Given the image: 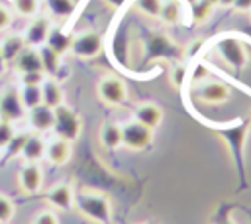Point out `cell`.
<instances>
[{"mask_svg":"<svg viewBox=\"0 0 251 224\" xmlns=\"http://www.w3.org/2000/svg\"><path fill=\"white\" fill-rule=\"evenodd\" d=\"M75 206L78 212L96 222V224H110L112 222V202L108 196L100 193H80L75 198Z\"/></svg>","mask_w":251,"mask_h":224,"instance_id":"obj_1","label":"cell"},{"mask_svg":"<svg viewBox=\"0 0 251 224\" xmlns=\"http://www.w3.org/2000/svg\"><path fill=\"white\" fill-rule=\"evenodd\" d=\"M104 47V39L94 29H82L71 35V53L78 59H94L100 55Z\"/></svg>","mask_w":251,"mask_h":224,"instance_id":"obj_2","label":"cell"},{"mask_svg":"<svg viewBox=\"0 0 251 224\" xmlns=\"http://www.w3.org/2000/svg\"><path fill=\"white\" fill-rule=\"evenodd\" d=\"M53 132L57 138L67 140V141H75L78 140L80 132H82V122L78 118V114L75 110H71L69 106L61 104L55 108V124H53Z\"/></svg>","mask_w":251,"mask_h":224,"instance_id":"obj_3","label":"cell"},{"mask_svg":"<svg viewBox=\"0 0 251 224\" xmlns=\"http://www.w3.org/2000/svg\"><path fill=\"white\" fill-rule=\"evenodd\" d=\"M216 51L222 57V61L226 65H229L231 69H235V71L245 69V65H247V49L237 37H233V35L220 37L216 41Z\"/></svg>","mask_w":251,"mask_h":224,"instance_id":"obj_4","label":"cell"},{"mask_svg":"<svg viewBox=\"0 0 251 224\" xmlns=\"http://www.w3.org/2000/svg\"><path fill=\"white\" fill-rule=\"evenodd\" d=\"M96 94L108 106H122L127 100V86L120 77L104 75L96 83Z\"/></svg>","mask_w":251,"mask_h":224,"instance_id":"obj_5","label":"cell"},{"mask_svg":"<svg viewBox=\"0 0 251 224\" xmlns=\"http://www.w3.org/2000/svg\"><path fill=\"white\" fill-rule=\"evenodd\" d=\"M153 141V130L139 124L137 120H129L122 124V145L131 151H141L149 147Z\"/></svg>","mask_w":251,"mask_h":224,"instance_id":"obj_6","label":"cell"},{"mask_svg":"<svg viewBox=\"0 0 251 224\" xmlns=\"http://www.w3.org/2000/svg\"><path fill=\"white\" fill-rule=\"evenodd\" d=\"M51 28H53V24H51V18H49V16H45V14H35V16L29 20V24L25 26L24 33H22L25 45H29V47H41V45H45Z\"/></svg>","mask_w":251,"mask_h":224,"instance_id":"obj_7","label":"cell"},{"mask_svg":"<svg viewBox=\"0 0 251 224\" xmlns=\"http://www.w3.org/2000/svg\"><path fill=\"white\" fill-rule=\"evenodd\" d=\"M24 114H25V108L20 100L18 88H14V86L4 88L0 92V120L18 122L24 118Z\"/></svg>","mask_w":251,"mask_h":224,"instance_id":"obj_8","label":"cell"},{"mask_svg":"<svg viewBox=\"0 0 251 224\" xmlns=\"http://www.w3.org/2000/svg\"><path fill=\"white\" fill-rule=\"evenodd\" d=\"M194 94L200 102L204 104H224L226 100H229V88L220 83V81H204L194 88Z\"/></svg>","mask_w":251,"mask_h":224,"instance_id":"obj_9","label":"cell"},{"mask_svg":"<svg viewBox=\"0 0 251 224\" xmlns=\"http://www.w3.org/2000/svg\"><path fill=\"white\" fill-rule=\"evenodd\" d=\"M27 122L31 126V130L37 132V134L51 132L53 124H55V110L41 102V104H37V106L27 110Z\"/></svg>","mask_w":251,"mask_h":224,"instance_id":"obj_10","label":"cell"},{"mask_svg":"<svg viewBox=\"0 0 251 224\" xmlns=\"http://www.w3.org/2000/svg\"><path fill=\"white\" fill-rule=\"evenodd\" d=\"M145 59H153V57H176L178 55V49L175 47V43L163 35V33H153L147 37L145 41Z\"/></svg>","mask_w":251,"mask_h":224,"instance_id":"obj_11","label":"cell"},{"mask_svg":"<svg viewBox=\"0 0 251 224\" xmlns=\"http://www.w3.org/2000/svg\"><path fill=\"white\" fill-rule=\"evenodd\" d=\"M18 185L24 193H37L43 185V171L39 163H25L18 173Z\"/></svg>","mask_w":251,"mask_h":224,"instance_id":"obj_12","label":"cell"},{"mask_svg":"<svg viewBox=\"0 0 251 224\" xmlns=\"http://www.w3.org/2000/svg\"><path fill=\"white\" fill-rule=\"evenodd\" d=\"M133 120H137L139 124H143V126H147L151 130H155L163 122V110L155 102H149V100L147 102H139L133 108Z\"/></svg>","mask_w":251,"mask_h":224,"instance_id":"obj_13","label":"cell"},{"mask_svg":"<svg viewBox=\"0 0 251 224\" xmlns=\"http://www.w3.org/2000/svg\"><path fill=\"white\" fill-rule=\"evenodd\" d=\"M45 200L59 208V210H71L75 206V195L69 183H57L45 193Z\"/></svg>","mask_w":251,"mask_h":224,"instance_id":"obj_14","label":"cell"},{"mask_svg":"<svg viewBox=\"0 0 251 224\" xmlns=\"http://www.w3.org/2000/svg\"><path fill=\"white\" fill-rule=\"evenodd\" d=\"M71 141L61 140V138H53L49 143H45V157L51 165H65L71 159Z\"/></svg>","mask_w":251,"mask_h":224,"instance_id":"obj_15","label":"cell"},{"mask_svg":"<svg viewBox=\"0 0 251 224\" xmlns=\"http://www.w3.org/2000/svg\"><path fill=\"white\" fill-rule=\"evenodd\" d=\"M14 69L18 71V75H22V73H31V71H41L39 49H37V47H29V45H25V47L22 49V53L16 57V61H14Z\"/></svg>","mask_w":251,"mask_h":224,"instance_id":"obj_16","label":"cell"},{"mask_svg":"<svg viewBox=\"0 0 251 224\" xmlns=\"http://www.w3.org/2000/svg\"><path fill=\"white\" fill-rule=\"evenodd\" d=\"M41 102L53 110L57 106L65 104V92L61 88V84L51 77H45V81L41 83Z\"/></svg>","mask_w":251,"mask_h":224,"instance_id":"obj_17","label":"cell"},{"mask_svg":"<svg viewBox=\"0 0 251 224\" xmlns=\"http://www.w3.org/2000/svg\"><path fill=\"white\" fill-rule=\"evenodd\" d=\"M20 155L25 159V163H39L45 157V140L39 134H29Z\"/></svg>","mask_w":251,"mask_h":224,"instance_id":"obj_18","label":"cell"},{"mask_svg":"<svg viewBox=\"0 0 251 224\" xmlns=\"http://www.w3.org/2000/svg\"><path fill=\"white\" fill-rule=\"evenodd\" d=\"M25 47V41H24V35L22 33H8L2 41H0V53L8 63H14L16 57L22 53V49Z\"/></svg>","mask_w":251,"mask_h":224,"instance_id":"obj_19","label":"cell"},{"mask_svg":"<svg viewBox=\"0 0 251 224\" xmlns=\"http://www.w3.org/2000/svg\"><path fill=\"white\" fill-rule=\"evenodd\" d=\"M37 49H39V59H41V71L45 73V77L55 79L59 75V71H61V55L55 53L47 45H41Z\"/></svg>","mask_w":251,"mask_h":224,"instance_id":"obj_20","label":"cell"},{"mask_svg":"<svg viewBox=\"0 0 251 224\" xmlns=\"http://www.w3.org/2000/svg\"><path fill=\"white\" fill-rule=\"evenodd\" d=\"M100 143L106 149H118V147H122V124L106 122L100 128Z\"/></svg>","mask_w":251,"mask_h":224,"instance_id":"obj_21","label":"cell"},{"mask_svg":"<svg viewBox=\"0 0 251 224\" xmlns=\"http://www.w3.org/2000/svg\"><path fill=\"white\" fill-rule=\"evenodd\" d=\"M165 26H176L182 22V4L178 0H163L159 16H157Z\"/></svg>","mask_w":251,"mask_h":224,"instance_id":"obj_22","label":"cell"},{"mask_svg":"<svg viewBox=\"0 0 251 224\" xmlns=\"http://www.w3.org/2000/svg\"><path fill=\"white\" fill-rule=\"evenodd\" d=\"M47 47H51L55 53H59L61 57L71 49V35L65 33L61 28H51L49 35H47V41H45Z\"/></svg>","mask_w":251,"mask_h":224,"instance_id":"obj_23","label":"cell"},{"mask_svg":"<svg viewBox=\"0 0 251 224\" xmlns=\"http://www.w3.org/2000/svg\"><path fill=\"white\" fill-rule=\"evenodd\" d=\"M45 2V8L49 12L51 18L55 20H65V18H71L75 14V0H43Z\"/></svg>","mask_w":251,"mask_h":224,"instance_id":"obj_24","label":"cell"},{"mask_svg":"<svg viewBox=\"0 0 251 224\" xmlns=\"http://www.w3.org/2000/svg\"><path fill=\"white\" fill-rule=\"evenodd\" d=\"M20 100L25 108V112L37 104H41V84H20L18 88Z\"/></svg>","mask_w":251,"mask_h":224,"instance_id":"obj_25","label":"cell"},{"mask_svg":"<svg viewBox=\"0 0 251 224\" xmlns=\"http://www.w3.org/2000/svg\"><path fill=\"white\" fill-rule=\"evenodd\" d=\"M214 8H216V6H212V4H208V2H204V0H194V2L190 4L192 20H194L196 24H206V22L210 20V16L214 14Z\"/></svg>","mask_w":251,"mask_h":224,"instance_id":"obj_26","label":"cell"},{"mask_svg":"<svg viewBox=\"0 0 251 224\" xmlns=\"http://www.w3.org/2000/svg\"><path fill=\"white\" fill-rule=\"evenodd\" d=\"M12 8L22 18H33L39 12V0H12Z\"/></svg>","mask_w":251,"mask_h":224,"instance_id":"obj_27","label":"cell"},{"mask_svg":"<svg viewBox=\"0 0 251 224\" xmlns=\"http://www.w3.org/2000/svg\"><path fill=\"white\" fill-rule=\"evenodd\" d=\"M161 4H163V0H133V8L147 18H157Z\"/></svg>","mask_w":251,"mask_h":224,"instance_id":"obj_28","label":"cell"},{"mask_svg":"<svg viewBox=\"0 0 251 224\" xmlns=\"http://www.w3.org/2000/svg\"><path fill=\"white\" fill-rule=\"evenodd\" d=\"M169 81H171V84L175 86V88H182V84H184V81H186V65H182V63H175L173 67H171V71H169Z\"/></svg>","mask_w":251,"mask_h":224,"instance_id":"obj_29","label":"cell"},{"mask_svg":"<svg viewBox=\"0 0 251 224\" xmlns=\"http://www.w3.org/2000/svg\"><path fill=\"white\" fill-rule=\"evenodd\" d=\"M16 136V128L14 122L8 120H0V149H6L8 143L12 141V138Z\"/></svg>","mask_w":251,"mask_h":224,"instance_id":"obj_30","label":"cell"},{"mask_svg":"<svg viewBox=\"0 0 251 224\" xmlns=\"http://www.w3.org/2000/svg\"><path fill=\"white\" fill-rule=\"evenodd\" d=\"M14 212H16V208H14L12 198H8L6 195L0 193V222H10L14 218Z\"/></svg>","mask_w":251,"mask_h":224,"instance_id":"obj_31","label":"cell"},{"mask_svg":"<svg viewBox=\"0 0 251 224\" xmlns=\"http://www.w3.org/2000/svg\"><path fill=\"white\" fill-rule=\"evenodd\" d=\"M45 81L43 71H31V73H22L20 75V84H41Z\"/></svg>","mask_w":251,"mask_h":224,"instance_id":"obj_32","label":"cell"},{"mask_svg":"<svg viewBox=\"0 0 251 224\" xmlns=\"http://www.w3.org/2000/svg\"><path fill=\"white\" fill-rule=\"evenodd\" d=\"M27 136H29V134H18V132H16V136L12 138V141H10V143H8V147H6V149L12 153L10 157H14V155H20V151H22V147H24V141L27 140Z\"/></svg>","mask_w":251,"mask_h":224,"instance_id":"obj_33","label":"cell"},{"mask_svg":"<svg viewBox=\"0 0 251 224\" xmlns=\"http://www.w3.org/2000/svg\"><path fill=\"white\" fill-rule=\"evenodd\" d=\"M31 224H59V216L55 212H51V210H43V212L33 216Z\"/></svg>","mask_w":251,"mask_h":224,"instance_id":"obj_34","label":"cell"},{"mask_svg":"<svg viewBox=\"0 0 251 224\" xmlns=\"http://www.w3.org/2000/svg\"><path fill=\"white\" fill-rule=\"evenodd\" d=\"M10 26H12V10L0 4V31H6Z\"/></svg>","mask_w":251,"mask_h":224,"instance_id":"obj_35","label":"cell"},{"mask_svg":"<svg viewBox=\"0 0 251 224\" xmlns=\"http://www.w3.org/2000/svg\"><path fill=\"white\" fill-rule=\"evenodd\" d=\"M231 10L243 14V12H251V0H233L231 2Z\"/></svg>","mask_w":251,"mask_h":224,"instance_id":"obj_36","label":"cell"},{"mask_svg":"<svg viewBox=\"0 0 251 224\" xmlns=\"http://www.w3.org/2000/svg\"><path fill=\"white\" fill-rule=\"evenodd\" d=\"M212 224H235V220L231 218V214L229 212H220V214H216L214 216V220H212Z\"/></svg>","mask_w":251,"mask_h":224,"instance_id":"obj_37","label":"cell"},{"mask_svg":"<svg viewBox=\"0 0 251 224\" xmlns=\"http://www.w3.org/2000/svg\"><path fill=\"white\" fill-rule=\"evenodd\" d=\"M202 45H204V39H194V41L188 45V51H186V59H192V57H194V53H198V51L202 49Z\"/></svg>","mask_w":251,"mask_h":224,"instance_id":"obj_38","label":"cell"},{"mask_svg":"<svg viewBox=\"0 0 251 224\" xmlns=\"http://www.w3.org/2000/svg\"><path fill=\"white\" fill-rule=\"evenodd\" d=\"M126 2H127V0H104V4H106L108 8H112V10H118V8H122Z\"/></svg>","mask_w":251,"mask_h":224,"instance_id":"obj_39","label":"cell"},{"mask_svg":"<svg viewBox=\"0 0 251 224\" xmlns=\"http://www.w3.org/2000/svg\"><path fill=\"white\" fill-rule=\"evenodd\" d=\"M231 2H233V0H218V6H222V8H231Z\"/></svg>","mask_w":251,"mask_h":224,"instance_id":"obj_40","label":"cell"},{"mask_svg":"<svg viewBox=\"0 0 251 224\" xmlns=\"http://www.w3.org/2000/svg\"><path fill=\"white\" fill-rule=\"evenodd\" d=\"M4 71H6V61H4V57L0 53V75H4Z\"/></svg>","mask_w":251,"mask_h":224,"instance_id":"obj_41","label":"cell"},{"mask_svg":"<svg viewBox=\"0 0 251 224\" xmlns=\"http://www.w3.org/2000/svg\"><path fill=\"white\" fill-rule=\"evenodd\" d=\"M204 2H208V4H212V6H218V0H204Z\"/></svg>","mask_w":251,"mask_h":224,"instance_id":"obj_42","label":"cell"},{"mask_svg":"<svg viewBox=\"0 0 251 224\" xmlns=\"http://www.w3.org/2000/svg\"><path fill=\"white\" fill-rule=\"evenodd\" d=\"M143 224H153V222H143Z\"/></svg>","mask_w":251,"mask_h":224,"instance_id":"obj_43","label":"cell"},{"mask_svg":"<svg viewBox=\"0 0 251 224\" xmlns=\"http://www.w3.org/2000/svg\"><path fill=\"white\" fill-rule=\"evenodd\" d=\"M249 14H251V12H249Z\"/></svg>","mask_w":251,"mask_h":224,"instance_id":"obj_44","label":"cell"}]
</instances>
